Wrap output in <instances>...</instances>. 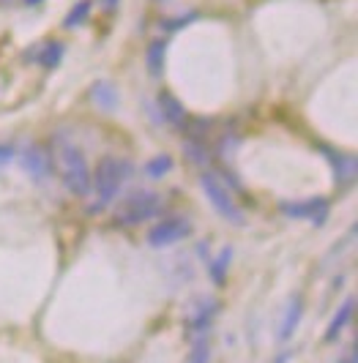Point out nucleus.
<instances>
[{
	"instance_id": "dca6fc26",
	"label": "nucleus",
	"mask_w": 358,
	"mask_h": 363,
	"mask_svg": "<svg viewBox=\"0 0 358 363\" xmlns=\"http://www.w3.org/2000/svg\"><path fill=\"white\" fill-rule=\"evenodd\" d=\"M60 57H63V44H60V41H50V44L38 52V63H41L44 69H55V66L60 63Z\"/></svg>"
},
{
	"instance_id": "2eb2a0df",
	"label": "nucleus",
	"mask_w": 358,
	"mask_h": 363,
	"mask_svg": "<svg viewBox=\"0 0 358 363\" xmlns=\"http://www.w3.org/2000/svg\"><path fill=\"white\" fill-rule=\"evenodd\" d=\"M90 96H93V101H96L99 107H104V109H115V104H118V93H115V88H112L109 82H96Z\"/></svg>"
},
{
	"instance_id": "f3484780",
	"label": "nucleus",
	"mask_w": 358,
	"mask_h": 363,
	"mask_svg": "<svg viewBox=\"0 0 358 363\" xmlns=\"http://www.w3.org/2000/svg\"><path fill=\"white\" fill-rule=\"evenodd\" d=\"M183 150H186V156H189V159H192L195 164H208V159H211L208 147L202 145L200 140H189V143L183 145Z\"/></svg>"
},
{
	"instance_id": "f03ea898",
	"label": "nucleus",
	"mask_w": 358,
	"mask_h": 363,
	"mask_svg": "<svg viewBox=\"0 0 358 363\" xmlns=\"http://www.w3.org/2000/svg\"><path fill=\"white\" fill-rule=\"evenodd\" d=\"M129 172H131L129 162H121L115 156H104L96 164V172L90 175V191L96 194V200L90 205V213H99V211H104L115 202L121 186L129 178Z\"/></svg>"
},
{
	"instance_id": "7ed1b4c3",
	"label": "nucleus",
	"mask_w": 358,
	"mask_h": 363,
	"mask_svg": "<svg viewBox=\"0 0 358 363\" xmlns=\"http://www.w3.org/2000/svg\"><path fill=\"white\" fill-rule=\"evenodd\" d=\"M161 213V197L156 191H131L129 197L118 202L115 221L121 227H140L145 221L156 218Z\"/></svg>"
},
{
	"instance_id": "9b49d317",
	"label": "nucleus",
	"mask_w": 358,
	"mask_h": 363,
	"mask_svg": "<svg viewBox=\"0 0 358 363\" xmlns=\"http://www.w3.org/2000/svg\"><path fill=\"white\" fill-rule=\"evenodd\" d=\"M230 259H233V249L230 246H224L219 255H216V259H211L208 262V273H211V279H214V284H224V279H227V268H230Z\"/></svg>"
},
{
	"instance_id": "6ab92c4d",
	"label": "nucleus",
	"mask_w": 358,
	"mask_h": 363,
	"mask_svg": "<svg viewBox=\"0 0 358 363\" xmlns=\"http://www.w3.org/2000/svg\"><path fill=\"white\" fill-rule=\"evenodd\" d=\"M208 361H211V345L208 342H197L195 350L189 352V358H186V363H208Z\"/></svg>"
},
{
	"instance_id": "ddd939ff",
	"label": "nucleus",
	"mask_w": 358,
	"mask_h": 363,
	"mask_svg": "<svg viewBox=\"0 0 358 363\" xmlns=\"http://www.w3.org/2000/svg\"><path fill=\"white\" fill-rule=\"evenodd\" d=\"M173 167H175L173 156H170V153H159V156H153L151 162H145V175L153 178V181H159V178H164Z\"/></svg>"
},
{
	"instance_id": "4be33fe9",
	"label": "nucleus",
	"mask_w": 358,
	"mask_h": 363,
	"mask_svg": "<svg viewBox=\"0 0 358 363\" xmlns=\"http://www.w3.org/2000/svg\"><path fill=\"white\" fill-rule=\"evenodd\" d=\"M350 363H353V358H350Z\"/></svg>"
},
{
	"instance_id": "423d86ee",
	"label": "nucleus",
	"mask_w": 358,
	"mask_h": 363,
	"mask_svg": "<svg viewBox=\"0 0 358 363\" xmlns=\"http://www.w3.org/2000/svg\"><path fill=\"white\" fill-rule=\"evenodd\" d=\"M279 211L287 218H312L315 224H322L328 216V202L322 197H312V200L301 202H279Z\"/></svg>"
},
{
	"instance_id": "39448f33",
	"label": "nucleus",
	"mask_w": 358,
	"mask_h": 363,
	"mask_svg": "<svg viewBox=\"0 0 358 363\" xmlns=\"http://www.w3.org/2000/svg\"><path fill=\"white\" fill-rule=\"evenodd\" d=\"M189 235H192V224L183 216H170L148 230V246L167 249V246H175L180 240H186Z\"/></svg>"
},
{
	"instance_id": "20e7f679",
	"label": "nucleus",
	"mask_w": 358,
	"mask_h": 363,
	"mask_svg": "<svg viewBox=\"0 0 358 363\" xmlns=\"http://www.w3.org/2000/svg\"><path fill=\"white\" fill-rule=\"evenodd\" d=\"M200 189H202L205 200L214 205V211L224 218V221L238 224V227L244 224V211L238 208L233 191L219 181V175H216V172H202V175H200Z\"/></svg>"
},
{
	"instance_id": "f8f14e48",
	"label": "nucleus",
	"mask_w": 358,
	"mask_h": 363,
	"mask_svg": "<svg viewBox=\"0 0 358 363\" xmlns=\"http://www.w3.org/2000/svg\"><path fill=\"white\" fill-rule=\"evenodd\" d=\"M301 314H304L301 298H295V301L287 306V314H285V320H282V328H279V339H282V342H287V339L293 336V330H295V325H298Z\"/></svg>"
},
{
	"instance_id": "4468645a",
	"label": "nucleus",
	"mask_w": 358,
	"mask_h": 363,
	"mask_svg": "<svg viewBox=\"0 0 358 363\" xmlns=\"http://www.w3.org/2000/svg\"><path fill=\"white\" fill-rule=\"evenodd\" d=\"M164 55H167V41L156 38V41L148 44V69L153 77H159L161 69H164Z\"/></svg>"
},
{
	"instance_id": "a211bd4d",
	"label": "nucleus",
	"mask_w": 358,
	"mask_h": 363,
	"mask_svg": "<svg viewBox=\"0 0 358 363\" xmlns=\"http://www.w3.org/2000/svg\"><path fill=\"white\" fill-rule=\"evenodd\" d=\"M90 14V0H80L77 6H74L72 11H69V17H66V28H77V25H82Z\"/></svg>"
},
{
	"instance_id": "1a4fd4ad",
	"label": "nucleus",
	"mask_w": 358,
	"mask_h": 363,
	"mask_svg": "<svg viewBox=\"0 0 358 363\" xmlns=\"http://www.w3.org/2000/svg\"><path fill=\"white\" fill-rule=\"evenodd\" d=\"M325 156L334 164V172H337V183H340V186H347V183L356 181V175H358L356 156H350V153H331V150H328Z\"/></svg>"
},
{
	"instance_id": "0eeeda50",
	"label": "nucleus",
	"mask_w": 358,
	"mask_h": 363,
	"mask_svg": "<svg viewBox=\"0 0 358 363\" xmlns=\"http://www.w3.org/2000/svg\"><path fill=\"white\" fill-rule=\"evenodd\" d=\"M22 167H25V172L33 178V181L38 183H44V181H50L53 178V156L44 150V147H28L25 153H22Z\"/></svg>"
},
{
	"instance_id": "6e6552de",
	"label": "nucleus",
	"mask_w": 358,
	"mask_h": 363,
	"mask_svg": "<svg viewBox=\"0 0 358 363\" xmlns=\"http://www.w3.org/2000/svg\"><path fill=\"white\" fill-rule=\"evenodd\" d=\"M159 107H161V115H164V121L170 123L173 128H183L189 123V118H186V109L180 104L178 99L173 96V93L161 91L159 93Z\"/></svg>"
},
{
	"instance_id": "aec40b11",
	"label": "nucleus",
	"mask_w": 358,
	"mask_h": 363,
	"mask_svg": "<svg viewBox=\"0 0 358 363\" xmlns=\"http://www.w3.org/2000/svg\"><path fill=\"white\" fill-rule=\"evenodd\" d=\"M11 159H14V150H11V147H6V145H0V167H3V164H9Z\"/></svg>"
},
{
	"instance_id": "9d476101",
	"label": "nucleus",
	"mask_w": 358,
	"mask_h": 363,
	"mask_svg": "<svg viewBox=\"0 0 358 363\" xmlns=\"http://www.w3.org/2000/svg\"><path fill=\"white\" fill-rule=\"evenodd\" d=\"M353 311H356V298H347L340 306V311L334 314V320L328 323V330H325V342H337L342 330L347 328V323L353 320Z\"/></svg>"
},
{
	"instance_id": "412c9836",
	"label": "nucleus",
	"mask_w": 358,
	"mask_h": 363,
	"mask_svg": "<svg viewBox=\"0 0 358 363\" xmlns=\"http://www.w3.org/2000/svg\"><path fill=\"white\" fill-rule=\"evenodd\" d=\"M115 6H118V0H104V9H107V11H112Z\"/></svg>"
},
{
	"instance_id": "f257e3e1",
	"label": "nucleus",
	"mask_w": 358,
	"mask_h": 363,
	"mask_svg": "<svg viewBox=\"0 0 358 363\" xmlns=\"http://www.w3.org/2000/svg\"><path fill=\"white\" fill-rule=\"evenodd\" d=\"M53 167H58L60 181L74 197L90 194V167L82 156V150L74 145L66 134H58L53 140Z\"/></svg>"
}]
</instances>
